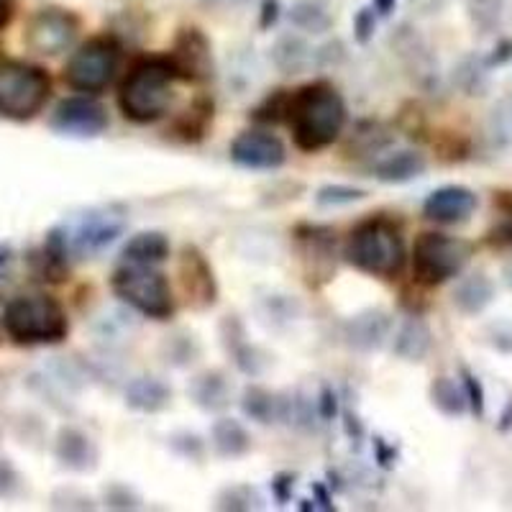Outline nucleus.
<instances>
[{"mask_svg":"<svg viewBox=\"0 0 512 512\" xmlns=\"http://www.w3.org/2000/svg\"><path fill=\"white\" fill-rule=\"evenodd\" d=\"M292 139L303 152H320L328 149L346 126V103L336 93V88L326 82H313L308 88L292 93L290 116Z\"/></svg>","mask_w":512,"mask_h":512,"instance_id":"f257e3e1","label":"nucleus"},{"mask_svg":"<svg viewBox=\"0 0 512 512\" xmlns=\"http://www.w3.org/2000/svg\"><path fill=\"white\" fill-rule=\"evenodd\" d=\"M175 70L167 57L144 59L128 72L118 93V108L134 123H154L172 108L175 100Z\"/></svg>","mask_w":512,"mask_h":512,"instance_id":"f03ea898","label":"nucleus"},{"mask_svg":"<svg viewBox=\"0 0 512 512\" xmlns=\"http://www.w3.org/2000/svg\"><path fill=\"white\" fill-rule=\"evenodd\" d=\"M344 256L359 272L392 280L405 267V239L400 226L387 218L361 221L346 241Z\"/></svg>","mask_w":512,"mask_h":512,"instance_id":"7ed1b4c3","label":"nucleus"},{"mask_svg":"<svg viewBox=\"0 0 512 512\" xmlns=\"http://www.w3.org/2000/svg\"><path fill=\"white\" fill-rule=\"evenodd\" d=\"M3 331L18 346H52L70 336V318L49 295H21L3 310Z\"/></svg>","mask_w":512,"mask_h":512,"instance_id":"20e7f679","label":"nucleus"},{"mask_svg":"<svg viewBox=\"0 0 512 512\" xmlns=\"http://www.w3.org/2000/svg\"><path fill=\"white\" fill-rule=\"evenodd\" d=\"M113 295L131 310L152 320H169L175 315V295L167 277L154 264L121 262L111 277Z\"/></svg>","mask_w":512,"mask_h":512,"instance_id":"39448f33","label":"nucleus"},{"mask_svg":"<svg viewBox=\"0 0 512 512\" xmlns=\"http://www.w3.org/2000/svg\"><path fill=\"white\" fill-rule=\"evenodd\" d=\"M52 95V80L41 67L8 59L0 62V118L24 123L39 116Z\"/></svg>","mask_w":512,"mask_h":512,"instance_id":"423d86ee","label":"nucleus"},{"mask_svg":"<svg viewBox=\"0 0 512 512\" xmlns=\"http://www.w3.org/2000/svg\"><path fill=\"white\" fill-rule=\"evenodd\" d=\"M121 67V47L111 36H95L72 52L64 67L67 88L77 93L98 95L113 85Z\"/></svg>","mask_w":512,"mask_h":512,"instance_id":"0eeeda50","label":"nucleus"},{"mask_svg":"<svg viewBox=\"0 0 512 512\" xmlns=\"http://www.w3.org/2000/svg\"><path fill=\"white\" fill-rule=\"evenodd\" d=\"M472 259V244L446 233H420L413 246L415 280L428 287L443 285L464 272Z\"/></svg>","mask_w":512,"mask_h":512,"instance_id":"6e6552de","label":"nucleus"},{"mask_svg":"<svg viewBox=\"0 0 512 512\" xmlns=\"http://www.w3.org/2000/svg\"><path fill=\"white\" fill-rule=\"evenodd\" d=\"M77 34H80V21L75 13L64 8H41L29 21L26 44L41 57H59L75 47Z\"/></svg>","mask_w":512,"mask_h":512,"instance_id":"1a4fd4ad","label":"nucleus"},{"mask_svg":"<svg viewBox=\"0 0 512 512\" xmlns=\"http://www.w3.org/2000/svg\"><path fill=\"white\" fill-rule=\"evenodd\" d=\"M126 231V218L111 208L88 210L75 221V226L67 228L70 236L72 256L77 259H93L100 251L116 244Z\"/></svg>","mask_w":512,"mask_h":512,"instance_id":"9d476101","label":"nucleus"},{"mask_svg":"<svg viewBox=\"0 0 512 512\" xmlns=\"http://www.w3.org/2000/svg\"><path fill=\"white\" fill-rule=\"evenodd\" d=\"M52 131L62 136H75V139H95V136L105 134L111 126V118L105 105L98 100L88 98V95H75V98H64L62 103L54 108L52 118H49Z\"/></svg>","mask_w":512,"mask_h":512,"instance_id":"9b49d317","label":"nucleus"},{"mask_svg":"<svg viewBox=\"0 0 512 512\" xmlns=\"http://www.w3.org/2000/svg\"><path fill=\"white\" fill-rule=\"evenodd\" d=\"M231 162L251 172H274L287 162V149L274 134L251 128L233 139Z\"/></svg>","mask_w":512,"mask_h":512,"instance_id":"f8f14e48","label":"nucleus"},{"mask_svg":"<svg viewBox=\"0 0 512 512\" xmlns=\"http://www.w3.org/2000/svg\"><path fill=\"white\" fill-rule=\"evenodd\" d=\"M180 282L187 303L195 310H208L218 303V280L213 264L198 246L185 244L180 254Z\"/></svg>","mask_w":512,"mask_h":512,"instance_id":"ddd939ff","label":"nucleus"},{"mask_svg":"<svg viewBox=\"0 0 512 512\" xmlns=\"http://www.w3.org/2000/svg\"><path fill=\"white\" fill-rule=\"evenodd\" d=\"M169 64L175 70L177 80L200 82L213 77V54L210 41L200 29H182L175 41V49L169 52Z\"/></svg>","mask_w":512,"mask_h":512,"instance_id":"4468645a","label":"nucleus"},{"mask_svg":"<svg viewBox=\"0 0 512 512\" xmlns=\"http://www.w3.org/2000/svg\"><path fill=\"white\" fill-rule=\"evenodd\" d=\"M392 47H395L397 57L402 59L408 75L418 82L420 88L431 90L438 82V62L433 57L431 47L425 44L423 36L413 29V26H400L397 34H392Z\"/></svg>","mask_w":512,"mask_h":512,"instance_id":"2eb2a0df","label":"nucleus"},{"mask_svg":"<svg viewBox=\"0 0 512 512\" xmlns=\"http://www.w3.org/2000/svg\"><path fill=\"white\" fill-rule=\"evenodd\" d=\"M479 208L477 192L461 185H446L433 190L423 203V216L433 223H464L474 216Z\"/></svg>","mask_w":512,"mask_h":512,"instance_id":"dca6fc26","label":"nucleus"},{"mask_svg":"<svg viewBox=\"0 0 512 512\" xmlns=\"http://www.w3.org/2000/svg\"><path fill=\"white\" fill-rule=\"evenodd\" d=\"M70 259L72 246L70 236H67V228L54 226L52 231L44 236L41 249L34 251V256H31V269H34V274L39 280L59 285V282L67 280V274H70Z\"/></svg>","mask_w":512,"mask_h":512,"instance_id":"f3484780","label":"nucleus"},{"mask_svg":"<svg viewBox=\"0 0 512 512\" xmlns=\"http://www.w3.org/2000/svg\"><path fill=\"white\" fill-rule=\"evenodd\" d=\"M221 341L223 349L231 354L233 364H236V369L241 374H246V377H259L267 369L269 356L246 338L244 323L236 315H226L221 320Z\"/></svg>","mask_w":512,"mask_h":512,"instance_id":"a211bd4d","label":"nucleus"},{"mask_svg":"<svg viewBox=\"0 0 512 512\" xmlns=\"http://www.w3.org/2000/svg\"><path fill=\"white\" fill-rule=\"evenodd\" d=\"M54 456L64 469L85 474L98 469L100 448L88 433H82L80 428H72V425H64L57 433V441H54Z\"/></svg>","mask_w":512,"mask_h":512,"instance_id":"6ab92c4d","label":"nucleus"},{"mask_svg":"<svg viewBox=\"0 0 512 512\" xmlns=\"http://www.w3.org/2000/svg\"><path fill=\"white\" fill-rule=\"evenodd\" d=\"M392 331V320L384 310H364L346 320L344 338L346 344L356 351H377L387 341Z\"/></svg>","mask_w":512,"mask_h":512,"instance_id":"aec40b11","label":"nucleus"},{"mask_svg":"<svg viewBox=\"0 0 512 512\" xmlns=\"http://www.w3.org/2000/svg\"><path fill=\"white\" fill-rule=\"evenodd\" d=\"M231 379L221 369H205L187 384V395L203 413H223L231 405Z\"/></svg>","mask_w":512,"mask_h":512,"instance_id":"412c9836","label":"nucleus"},{"mask_svg":"<svg viewBox=\"0 0 512 512\" xmlns=\"http://www.w3.org/2000/svg\"><path fill=\"white\" fill-rule=\"evenodd\" d=\"M269 59L282 75H303L315 67V49L300 34H282L269 49Z\"/></svg>","mask_w":512,"mask_h":512,"instance_id":"4be33fe9","label":"nucleus"},{"mask_svg":"<svg viewBox=\"0 0 512 512\" xmlns=\"http://www.w3.org/2000/svg\"><path fill=\"white\" fill-rule=\"evenodd\" d=\"M425 169H428L425 154L415 152V149H400L374 164V177L384 185H405V182H413L425 175Z\"/></svg>","mask_w":512,"mask_h":512,"instance_id":"5701e85b","label":"nucleus"},{"mask_svg":"<svg viewBox=\"0 0 512 512\" xmlns=\"http://www.w3.org/2000/svg\"><path fill=\"white\" fill-rule=\"evenodd\" d=\"M241 410L249 420L259 425H272L287 420V410H290V400H282L280 395L269 392L262 384H249L241 392Z\"/></svg>","mask_w":512,"mask_h":512,"instance_id":"b1692460","label":"nucleus"},{"mask_svg":"<svg viewBox=\"0 0 512 512\" xmlns=\"http://www.w3.org/2000/svg\"><path fill=\"white\" fill-rule=\"evenodd\" d=\"M126 405L136 413L157 415L172 405V387L157 377H136L126 387Z\"/></svg>","mask_w":512,"mask_h":512,"instance_id":"393cba45","label":"nucleus"},{"mask_svg":"<svg viewBox=\"0 0 512 512\" xmlns=\"http://www.w3.org/2000/svg\"><path fill=\"white\" fill-rule=\"evenodd\" d=\"M431 346H433V333L428 328L423 318H408L397 328L395 333V344H392V354L397 359L408 361V364H418L423 361L425 356L431 354Z\"/></svg>","mask_w":512,"mask_h":512,"instance_id":"a878e982","label":"nucleus"},{"mask_svg":"<svg viewBox=\"0 0 512 512\" xmlns=\"http://www.w3.org/2000/svg\"><path fill=\"white\" fill-rule=\"evenodd\" d=\"M454 305L464 315H479L495 300V282L484 272H474L469 277H461L454 290Z\"/></svg>","mask_w":512,"mask_h":512,"instance_id":"bb28decb","label":"nucleus"},{"mask_svg":"<svg viewBox=\"0 0 512 512\" xmlns=\"http://www.w3.org/2000/svg\"><path fill=\"white\" fill-rule=\"evenodd\" d=\"M210 446L221 459H241L251 451V433L236 418H218L210 428Z\"/></svg>","mask_w":512,"mask_h":512,"instance_id":"cd10ccee","label":"nucleus"},{"mask_svg":"<svg viewBox=\"0 0 512 512\" xmlns=\"http://www.w3.org/2000/svg\"><path fill=\"white\" fill-rule=\"evenodd\" d=\"M169 251H172V244H169L167 233L162 231H141L136 236L126 241L121 251L123 262H134V264H162L169 259Z\"/></svg>","mask_w":512,"mask_h":512,"instance_id":"c85d7f7f","label":"nucleus"},{"mask_svg":"<svg viewBox=\"0 0 512 512\" xmlns=\"http://www.w3.org/2000/svg\"><path fill=\"white\" fill-rule=\"evenodd\" d=\"M290 24L297 31L320 36L331 31L333 16L328 8V0H295L290 8Z\"/></svg>","mask_w":512,"mask_h":512,"instance_id":"c756f323","label":"nucleus"},{"mask_svg":"<svg viewBox=\"0 0 512 512\" xmlns=\"http://www.w3.org/2000/svg\"><path fill=\"white\" fill-rule=\"evenodd\" d=\"M428 395H431L433 408H436L441 415H446V418H461V415L469 410V402H466L461 379L436 377L431 382Z\"/></svg>","mask_w":512,"mask_h":512,"instance_id":"7c9ffc66","label":"nucleus"},{"mask_svg":"<svg viewBox=\"0 0 512 512\" xmlns=\"http://www.w3.org/2000/svg\"><path fill=\"white\" fill-rule=\"evenodd\" d=\"M454 82L461 93H466L469 98H479L489 90V67L484 64V59L466 57L454 70Z\"/></svg>","mask_w":512,"mask_h":512,"instance_id":"2f4dec72","label":"nucleus"},{"mask_svg":"<svg viewBox=\"0 0 512 512\" xmlns=\"http://www.w3.org/2000/svg\"><path fill=\"white\" fill-rule=\"evenodd\" d=\"M466 13H469L474 29H479L482 34H492L502 24L505 0H466Z\"/></svg>","mask_w":512,"mask_h":512,"instance_id":"473e14b6","label":"nucleus"},{"mask_svg":"<svg viewBox=\"0 0 512 512\" xmlns=\"http://www.w3.org/2000/svg\"><path fill=\"white\" fill-rule=\"evenodd\" d=\"M290 100L292 95L287 90H274L272 95H267L262 103L256 105L254 111L249 113V118L256 123H267V126L269 123L287 121V116H290Z\"/></svg>","mask_w":512,"mask_h":512,"instance_id":"72a5a7b5","label":"nucleus"},{"mask_svg":"<svg viewBox=\"0 0 512 512\" xmlns=\"http://www.w3.org/2000/svg\"><path fill=\"white\" fill-rule=\"evenodd\" d=\"M369 192L364 187L354 185H323L315 192V203L320 208H341V205L359 203V200H367Z\"/></svg>","mask_w":512,"mask_h":512,"instance_id":"f704fd0d","label":"nucleus"},{"mask_svg":"<svg viewBox=\"0 0 512 512\" xmlns=\"http://www.w3.org/2000/svg\"><path fill=\"white\" fill-rule=\"evenodd\" d=\"M218 507L221 510H233V512H246V510H256L259 505V495H256L254 489L246 487V484H233V487H226L218 495Z\"/></svg>","mask_w":512,"mask_h":512,"instance_id":"c9c22d12","label":"nucleus"},{"mask_svg":"<svg viewBox=\"0 0 512 512\" xmlns=\"http://www.w3.org/2000/svg\"><path fill=\"white\" fill-rule=\"evenodd\" d=\"M200 349L198 344L192 341V336H169L164 341V356H167L169 364L175 367H187L192 361L198 359Z\"/></svg>","mask_w":512,"mask_h":512,"instance_id":"e433bc0d","label":"nucleus"},{"mask_svg":"<svg viewBox=\"0 0 512 512\" xmlns=\"http://www.w3.org/2000/svg\"><path fill=\"white\" fill-rule=\"evenodd\" d=\"M103 502L105 507H111V510H139L141 497L134 487H128L123 482H113L103 489Z\"/></svg>","mask_w":512,"mask_h":512,"instance_id":"4c0bfd02","label":"nucleus"},{"mask_svg":"<svg viewBox=\"0 0 512 512\" xmlns=\"http://www.w3.org/2000/svg\"><path fill=\"white\" fill-rule=\"evenodd\" d=\"M459 374H461V387H464L466 402H469V413H472L474 418H482L484 408H487V397H484L482 382H479V377L472 372V369L461 367Z\"/></svg>","mask_w":512,"mask_h":512,"instance_id":"58836bf2","label":"nucleus"},{"mask_svg":"<svg viewBox=\"0 0 512 512\" xmlns=\"http://www.w3.org/2000/svg\"><path fill=\"white\" fill-rule=\"evenodd\" d=\"M169 446H172V451L180 454L182 459L200 461L205 456V443L200 441V436H195V433H175V436L169 438Z\"/></svg>","mask_w":512,"mask_h":512,"instance_id":"ea45409f","label":"nucleus"},{"mask_svg":"<svg viewBox=\"0 0 512 512\" xmlns=\"http://www.w3.org/2000/svg\"><path fill=\"white\" fill-rule=\"evenodd\" d=\"M24 492V477L8 459H0V500H13Z\"/></svg>","mask_w":512,"mask_h":512,"instance_id":"a19ab883","label":"nucleus"},{"mask_svg":"<svg viewBox=\"0 0 512 512\" xmlns=\"http://www.w3.org/2000/svg\"><path fill=\"white\" fill-rule=\"evenodd\" d=\"M374 31H377V11L374 8H359L354 16V39L364 47L374 39Z\"/></svg>","mask_w":512,"mask_h":512,"instance_id":"79ce46f5","label":"nucleus"},{"mask_svg":"<svg viewBox=\"0 0 512 512\" xmlns=\"http://www.w3.org/2000/svg\"><path fill=\"white\" fill-rule=\"evenodd\" d=\"M52 507H62V510H93V500L88 495H82L77 489H59L52 497Z\"/></svg>","mask_w":512,"mask_h":512,"instance_id":"37998d69","label":"nucleus"},{"mask_svg":"<svg viewBox=\"0 0 512 512\" xmlns=\"http://www.w3.org/2000/svg\"><path fill=\"white\" fill-rule=\"evenodd\" d=\"M487 341L492 349L502 351V354H512V323L510 320H500L487 328Z\"/></svg>","mask_w":512,"mask_h":512,"instance_id":"c03bdc74","label":"nucleus"},{"mask_svg":"<svg viewBox=\"0 0 512 512\" xmlns=\"http://www.w3.org/2000/svg\"><path fill=\"white\" fill-rule=\"evenodd\" d=\"M372 446H374V461H377V464L382 466V469H395L397 459H400V454H397V448L392 446V443L384 441L382 436L374 438Z\"/></svg>","mask_w":512,"mask_h":512,"instance_id":"a18cd8bd","label":"nucleus"},{"mask_svg":"<svg viewBox=\"0 0 512 512\" xmlns=\"http://www.w3.org/2000/svg\"><path fill=\"white\" fill-rule=\"evenodd\" d=\"M344 44L341 41H328L320 49H315V67H331L338 59H344Z\"/></svg>","mask_w":512,"mask_h":512,"instance_id":"49530a36","label":"nucleus"},{"mask_svg":"<svg viewBox=\"0 0 512 512\" xmlns=\"http://www.w3.org/2000/svg\"><path fill=\"white\" fill-rule=\"evenodd\" d=\"M292 487H295V477L292 474H277L272 479V497L277 505H287L292 497Z\"/></svg>","mask_w":512,"mask_h":512,"instance_id":"de8ad7c7","label":"nucleus"},{"mask_svg":"<svg viewBox=\"0 0 512 512\" xmlns=\"http://www.w3.org/2000/svg\"><path fill=\"white\" fill-rule=\"evenodd\" d=\"M512 62V39H502L497 41L495 49L489 52V57L484 59V64H487L489 70H495V67H502V64Z\"/></svg>","mask_w":512,"mask_h":512,"instance_id":"09e8293b","label":"nucleus"},{"mask_svg":"<svg viewBox=\"0 0 512 512\" xmlns=\"http://www.w3.org/2000/svg\"><path fill=\"white\" fill-rule=\"evenodd\" d=\"M280 0H262V8H259V29L269 31L277 21H280Z\"/></svg>","mask_w":512,"mask_h":512,"instance_id":"8fccbe9b","label":"nucleus"},{"mask_svg":"<svg viewBox=\"0 0 512 512\" xmlns=\"http://www.w3.org/2000/svg\"><path fill=\"white\" fill-rule=\"evenodd\" d=\"M318 415L323 420H333L338 415V397L331 387H323L318 395Z\"/></svg>","mask_w":512,"mask_h":512,"instance_id":"3c124183","label":"nucleus"},{"mask_svg":"<svg viewBox=\"0 0 512 512\" xmlns=\"http://www.w3.org/2000/svg\"><path fill=\"white\" fill-rule=\"evenodd\" d=\"M489 241L497 246H512V216L507 218V221H502L497 228H492Z\"/></svg>","mask_w":512,"mask_h":512,"instance_id":"603ef678","label":"nucleus"},{"mask_svg":"<svg viewBox=\"0 0 512 512\" xmlns=\"http://www.w3.org/2000/svg\"><path fill=\"white\" fill-rule=\"evenodd\" d=\"M313 500L315 505H318V510H326V512L336 510V505H333V495L328 492L326 484H320V482L313 484Z\"/></svg>","mask_w":512,"mask_h":512,"instance_id":"864d4df0","label":"nucleus"},{"mask_svg":"<svg viewBox=\"0 0 512 512\" xmlns=\"http://www.w3.org/2000/svg\"><path fill=\"white\" fill-rule=\"evenodd\" d=\"M344 428H346V436L351 438V441H359L361 436H364V425L359 423V418L351 413H344Z\"/></svg>","mask_w":512,"mask_h":512,"instance_id":"5fc2aeb1","label":"nucleus"},{"mask_svg":"<svg viewBox=\"0 0 512 512\" xmlns=\"http://www.w3.org/2000/svg\"><path fill=\"white\" fill-rule=\"evenodd\" d=\"M13 8H16V0H0V29H6L11 24Z\"/></svg>","mask_w":512,"mask_h":512,"instance_id":"6e6d98bb","label":"nucleus"},{"mask_svg":"<svg viewBox=\"0 0 512 512\" xmlns=\"http://www.w3.org/2000/svg\"><path fill=\"white\" fill-rule=\"evenodd\" d=\"M497 431H500V433H510L512 431V397H510V402L505 405V410H502L500 423H497Z\"/></svg>","mask_w":512,"mask_h":512,"instance_id":"4d7b16f0","label":"nucleus"},{"mask_svg":"<svg viewBox=\"0 0 512 512\" xmlns=\"http://www.w3.org/2000/svg\"><path fill=\"white\" fill-rule=\"evenodd\" d=\"M397 8V0H374V11H377V16H392V11Z\"/></svg>","mask_w":512,"mask_h":512,"instance_id":"13d9d810","label":"nucleus"},{"mask_svg":"<svg viewBox=\"0 0 512 512\" xmlns=\"http://www.w3.org/2000/svg\"><path fill=\"white\" fill-rule=\"evenodd\" d=\"M8 259H11V246L0 244V267H3V264H8Z\"/></svg>","mask_w":512,"mask_h":512,"instance_id":"bf43d9fd","label":"nucleus"},{"mask_svg":"<svg viewBox=\"0 0 512 512\" xmlns=\"http://www.w3.org/2000/svg\"><path fill=\"white\" fill-rule=\"evenodd\" d=\"M502 277H505V285L512 290V262L505 264V269H502Z\"/></svg>","mask_w":512,"mask_h":512,"instance_id":"052dcab7","label":"nucleus"}]
</instances>
